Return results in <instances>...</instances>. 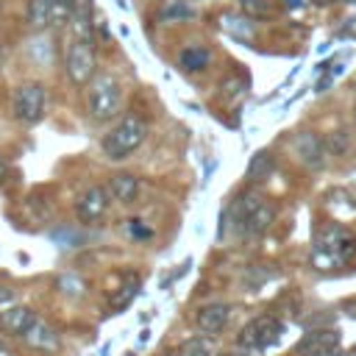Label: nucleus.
<instances>
[{"label": "nucleus", "instance_id": "f257e3e1", "mask_svg": "<svg viewBox=\"0 0 356 356\" xmlns=\"http://www.w3.org/2000/svg\"><path fill=\"white\" fill-rule=\"evenodd\" d=\"M356 259V234L345 225H325L312 245V264L323 273L339 270Z\"/></svg>", "mask_w": 356, "mask_h": 356}, {"label": "nucleus", "instance_id": "f03ea898", "mask_svg": "<svg viewBox=\"0 0 356 356\" xmlns=\"http://www.w3.org/2000/svg\"><path fill=\"white\" fill-rule=\"evenodd\" d=\"M273 220H275V206H273L267 197L256 195V192L239 195V197L234 200V206H231V222H234V228H236L239 234H245V236H259V234H264V231L273 225Z\"/></svg>", "mask_w": 356, "mask_h": 356}, {"label": "nucleus", "instance_id": "7ed1b4c3", "mask_svg": "<svg viewBox=\"0 0 356 356\" xmlns=\"http://www.w3.org/2000/svg\"><path fill=\"white\" fill-rule=\"evenodd\" d=\"M145 136H147V122H145L139 114H128V117H122V120L103 136L100 147H103L106 159L122 161V159H128L134 150H139V145L145 142Z\"/></svg>", "mask_w": 356, "mask_h": 356}, {"label": "nucleus", "instance_id": "20e7f679", "mask_svg": "<svg viewBox=\"0 0 356 356\" xmlns=\"http://www.w3.org/2000/svg\"><path fill=\"white\" fill-rule=\"evenodd\" d=\"M120 106H122V89H120L117 78H111V75H97V78L92 81V86H89V103H86L89 114L103 122V120L117 117Z\"/></svg>", "mask_w": 356, "mask_h": 356}, {"label": "nucleus", "instance_id": "39448f33", "mask_svg": "<svg viewBox=\"0 0 356 356\" xmlns=\"http://www.w3.org/2000/svg\"><path fill=\"white\" fill-rule=\"evenodd\" d=\"M284 334V323L273 314H261V317H253L236 337V345L239 348H248V350H264V348H273Z\"/></svg>", "mask_w": 356, "mask_h": 356}, {"label": "nucleus", "instance_id": "423d86ee", "mask_svg": "<svg viewBox=\"0 0 356 356\" xmlns=\"http://www.w3.org/2000/svg\"><path fill=\"white\" fill-rule=\"evenodd\" d=\"M11 111L19 122H39L44 114V89L42 83H19L11 95Z\"/></svg>", "mask_w": 356, "mask_h": 356}, {"label": "nucleus", "instance_id": "0eeeda50", "mask_svg": "<svg viewBox=\"0 0 356 356\" xmlns=\"http://www.w3.org/2000/svg\"><path fill=\"white\" fill-rule=\"evenodd\" d=\"M95 67H97V56H95V42L86 39H75L67 50V75L72 78V83L83 86L95 78Z\"/></svg>", "mask_w": 356, "mask_h": 356}, {"label": "nucleus", "instance_id": "6e6552de", "mask_svg": "<svg viewBox=\"0 0 356 356\" xmlns=\"http://www.w3.org/2000/svg\"><path fill=\"white\" fill-rule=\"evenodd\" d=\"M337 350H339L337 328H314L295 345L298 356H337Z\"/></svg>", "mask_w": 356, "mask_h": 356}, {"label": "nucleus", "instance_id": "1a4fd4ad", "mask_svg": "<svg viewBox=\"0 0 356 356\" xmlns=\"http://www.w3.org/2000/svg\"><path fill=\"white\" fill-rule=\"evenodd\" d=\"M108 209V189L103 186H89L78 200H75V217L81 222H97Z\"/></svg>", "mask_w": 356, "mask_h": 356}, {"label": "nucleus", "instance_id": "9d476101", "mask_svg": "<svg viewBox=\"0 0 356 356\" xmlns=\"http://www.w3.org/2000/svg\"><path fill=\"white\" fill-rule=\"evenodd\" d=\"M228 317H231V306L225 303H209V306H200L197 314H195V323L203 334H220L225 325H228Z\"/></svg>", "mask_w": 356, "mask_h": 356}, {"label": "nucleus", "instance_id": "9b49d317", "mask_svg": "<svg viewBox=\"0 0 356 356\" xmlns=\"http://www.w3.org/2000/svg\"><path fill=\"white\" fill-rule=\"evenodd\" d=\"M33 320H36V314L28 306H6L0 312V325L17 337H25V331L33 325Z\"/></svg>", "mask_w": 356, "mask_h": 356}, {"label": "nucleus", "instance_id": "f8f14e48", "mask_svg": "<svg viewBox=\"0 0 356 356\" xmlns=\"http://www.w3.org/2000/svg\"><path fill=\"white\" fill-rule=\"evenodd\" d=\"M31 348H39V350H53L56 345H58V334H56V328L50 325V323H44V320H33V325L25 331V337H22Z\"/></svg>", "mask_w": 356, "mask_h": 356}, {"label": "nucleus", "instance_id": "ddd939ff", "mask_svg": "<svg viewBox=\"0 0 356 356\" xmlns=\"http://www.w3.org/2000/svg\"><path fill=\"white\" fill-rule=\"evenodd\" d=\"M295 153L300 156V161L306 167H320L323 164V142L309 131L295 139Z\"/></svg>", "mask_w": 356, "mask_h": 356}, {"label": "nucleus", "instance_id": "4468645a", "mask_svg": "<svg viewBox=\"0 0 356 356\" xmlns=\"http://www.w3.org/2000/svg\"><path fill=\"white\" fill-rule=\"evenodd\" d=\"M70 22H72V31L78 39L92 42V0H75Z\"/></svg>", "mask_w": 356, "mask_h": 356}, {"label": "nucleus", "instance_id": "2eb2a0df", "mask_svg": "<svg viewBox=\"0 0 356 356\" xmlns=\"http://www.w3.org/2000/svg\"><path fill=\"white\" fill-rule=\"evenodd\" d=\"M108 195H111L117 203H134L136 195H139V181H136L134 175H128V172H120V175L111 178Z\"/></svg>", "mask_w": 356, "mask_h": 356}, {"label": "nucleus", "instance_id": "dca6fc26", "mask_svg": "<svg viewBox=\"0 0 356 356\" xmlns=\"http://www.w3.org/2000/svg\"><path fill=\"white\" fill-rule=\"evenodd\" d=\"M209 58H211V53L206 47H184L181 56H178V64L186 72H197V70H206Z\"/></svg>", "mask_w": 356, "mask_h": 356}, {"label": "nucleus", "instance_id": "f3484780", "mask_svg": "<svg viewBox=\"0 0 356 356\" xmlns=\"http://www.w3.org/2000/svg\"><path fill=\"white\" fill-rule=\"evenodd\" d=\"M273 156L270 153H256L253 159H250V164H248V181H253V184H259V181H267L270 178V172H273Z\"/></svg>", "mask_w": 356, "mask_h": 356}, {"label": "nucleus", "instance_id": "a211bd4d", "mask_svg": "<svg viewBox=\"0 0 356 356\" xmlns=\"http://www.w3.org/2000/svg\"><path fill=\"white\" fill-rule=\"evenodd\" d=\"M50 11H53V0H28V22L33 28L50 25Z\"/></svg>", "mask_w": 356, "mask_h": 356}, {"label": "nucleus", "instance_id": "6ab92c4d", "mask_svg": "<svg viewBox=\"0 0 356 356\" xmlns=\"http://www.w3.org/2000/svg\"><path fill=\"white\" fill-rule=\"evenodd\" d=\"M239 8L245 17H253V19H267L275 14V3L273 0H239Z\"/></svg>", "mask_w": 356, "mask_h": 356}, {"label": "nucleus", "instance_id": "aec40b11", "mask_svg": "<svg viewBox=\"0 0 356 356\" xmlns=\"http://www.w3.org/2000/svg\"><path fill=\"white\" fill-rule=\"evenodd\" d=\"M175 356H214V345L209 339H203V337H192L178 348Z\"/></svg>", "mask_w": 356, "mask_h": 356}, {"label": "nucleus", "instance_id": "412c9836", "mask_svg": "<svg viewBox=\"0 0 356 356\" xmlns=\"http://www.w3.org/2000/svg\"><path fill=\"white\" fill-rule=\"evenodd\" d=\"M136 289H139V281H125L114 295H111V300H108V306L114 309V312H122L131 300H134V295H136Z\"/></svg>", "mask_w": 356, "mask_h": 356}, {"label": "nucleus", "instance_id": "4be33fe9", "mask_svg": "<svg viewBox=\"0 0 356 356\" xmlns=\"http://www.w3.org/2000/svg\"><path fill=\"white\" fill-rule=\"evenodd\" d=\"M139 222H142V220H131L128 231H131V236H136V239H147V236H150V228H142Z\"/></svg>", "mask_w": 356, "mask_h": 356}, {"label": "nucleus", "instance_id": "5701e85b", "mask_svg": "<svg viewBox=\"0 0 356 356\" xmlns=\"http://www.w3.org/2000/svg\"><path fill=\"white\" fill-rule=\"evenodd\" d=\"M14 303V292L8 289V286H0V312L6 309V306H11Z\"/></svg>", "mask_w": 356, "mask_h": 356}, {"label": "nucleus", "instance_id": "b1692460", "mask_svg": "<svg viewBox=\"0 0 356 356\" xmlns=\"http://www.w3.org/2000/svg\"><path fill=\"white\" fill-rule=\"evenodd\" d=\"M192 11L186 8V6H172L170 11H164V19H170V17H189Z\"/></svg>", "mask_w": 356, "mask_h": 356}, {"label": "nucleus", "instance_id": "393cba45", "mask_svg": "<svg viewBox=\"0 0 356 356\" xmlns=\"http://www.w3.org/2000/svg\"><path fill=\"white\" fill-rule=\"evenodd\" d=\"M228 356H256V350H248V348H239V350H234V353H228Z\"/></svg>", "mask_w": 356, "mask_h": 356}, {"label": "nucleus", "instance_id": "a878e982", "mask_svg": "<svg viewBox=\"0 0 356 356\" xmlns=\"http://www.w3.org/2000/svg\"><path fill=\"white\" fill-rule=\"evenodd\" d=\"M6 175H8V161H6L3 156H0V181H3Z\"/></svg>", "mask_w": 356, "mask_h": 356}, {"label": "nucleus", "instance_id": "bb28decb", "mask_svg": "<svg viewBox=\"0 0 356 356\" xmlns=\"http://www.w3.org/2000/svg\"><path fill=\"white\" fill-rule=\"evenodd\" d=\"M314 3H320V6H323V3H331V0H314Z\"/></svg>", "mask_w": 356, "mask_h": 356}, {"label": "nucleus", "instance_id": "cd10ccee", "mask_svg": "<svg viewBox=\"0 0 356 356\" xmlns=\"http://www.w3.org/2000/svg\"><path fill=\"white\" fill-rule=\"evenodd\" d=\"M0 53H3V47H0Z\"/></svg>", "mask_w": 356, "mask_h": 356}]
</instances>
